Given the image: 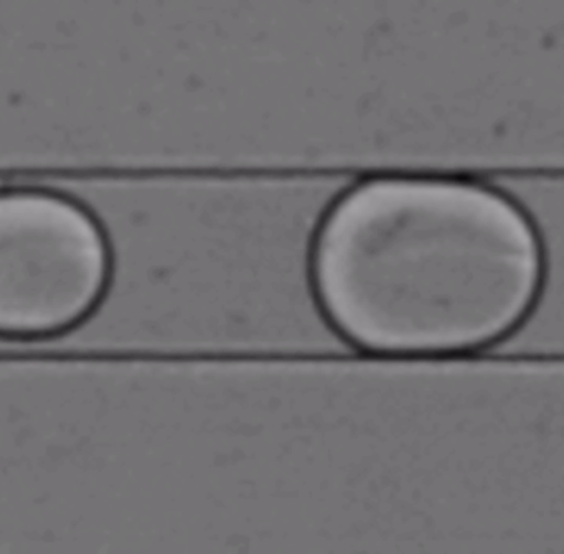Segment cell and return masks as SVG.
<instances>
[{
    "mask_svg": "<svg viewBox=\"0 0 564 554\" xmlns=\"http://www.w3.org/2000/svg\"><path fill=\"white\" fill-rule=\"evenodd\" d=\"M312 271L348 340L384 355H449L519 327L542 287L543 250L529 215L496 188L383 177L335 202Z\"/></svg>",
    "mask_w": 564,
    "mask_h": 554,
    "instance_id": "cell-1",
    "label": "cell"
}]
</instances>
